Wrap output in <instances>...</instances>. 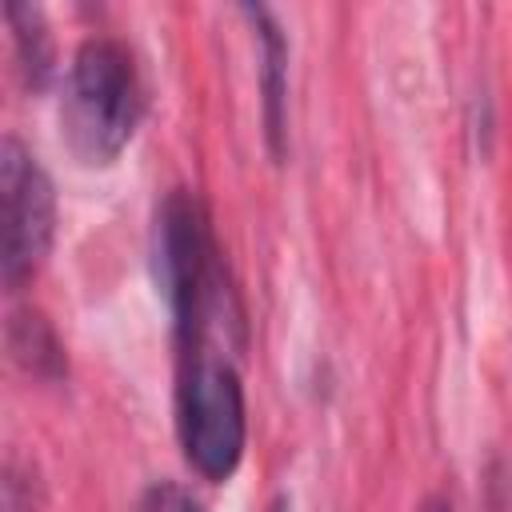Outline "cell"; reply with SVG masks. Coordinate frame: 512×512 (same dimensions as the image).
I'll return each mask as SVG.
<instances>
[{
  "label": "cell",
  "instance_id": "3957f363",
  "mask_svg": "<svg viewBox=\"0 0 512 512\" xmlns=\"http://www.w3.org/2000/svg\"><path fill=\"white\" fill-rule=\"evenodd\" d=\"M176 436L184 460L204 480L220 484L240 468L248 440V408L240 372L228 356L204 348L184 352L176 384Z\"/></svg>",
  "mask_w": 512,
  "mask_h": 512
},
{
  "label": "cell",
  "instance_id": "30bf717a",
  "mask_svg": "<svg viewBox=\"0 0 512 512\" xmlns=\"http://www.w3.org/2000/svg\"><path fill=\"white\" fill-rule=\"evenodd\" d=\"M268 512H292V504H288V500H284V496H276V500H272V504H268Z\"/></svg>",
  "mask_w": 512,
  "mask_h": 512
},
{
  "label": "cell",
  "instance_id": "277c9868",
  "mask_svg": "<svg viewBox=\"0 0 512 512\" xmlns=\"http://www.w3.org/2000/svg\"><path fill=\"white\" fill-rule=\"evenodd\" d=\"M0 220H4V260H0L4 284L16 292L40 272L56 236L52 180L16 136H4L0 144Z\"/></svg>",
  "mask_w": 512,
  "mask_h": 512
},
{
  "label": "cell",
  "instance_id": "7a4b0ae2",
  "mask_svg": "<svg viewBox=\"0 0 512 512\" xmlns=\"http://www.w3.org/2000/svg\"><path fill=\"white\" fill-rule=\"evenodd\" d=\"M152 264H156V284L172 308L184 352L204 348L208 332H224L228 324L224 268H220V252H216L204 204L188 188H172L156 212Z\"/></svg>",
  "mask_w": 512,
  "mask_h": 512
},
{
  "label": "cell",
  "instance_id": "5b68a950",
  "mask_svg": "<svg viewBox=\"0 0 512 512\" xmlns=\"http://www.w3.org/2000/svg\"><path fill=\"white\" fill-rule=\"evenodd\" d=\"M252 16L256 36H260V88H264V132L272 156H284V96H288V44L280 36V24L268 8H244Z\"/></svg>",
  "mask_w": 512,
  "mask_h": 512
},
{
  "label": "cell",
  "instance_id": "9c48e42d",
  "mask_svg": "<svg viewBox=\"0 0 512 512\" xmlns=\"http://www.w3.org/2000/svg\"><path fill=\"white\" fill-rule=\"evenodd\" d=\"M4 508H8V512H24V508H20V484H16V480H8V488H4Z\"/></svg>",
  "mask_w": 512,
  "mask_h": 512
},
{
  "label": "cell",
  "instance_id": "8fae6325",
  "mask_svg": "<svg viewBox=\"0 0 512 512\" xmlns=\"http://www.w3.org/2000/svg\"><path fill=\"white\" fill-rule=\"evenodd\" d=\"M428 512H440V508H428Z\"/></svg>",
  "mask_w": 512,
  "mask_h": 512
},
{
  "label": "cell",
  "instance_id": "8992f818",
  "mask_svg": "<svg viewBox=\"0 0 512 512\" xmlns=\"http://www.w3.org/2000/svg\"><path fill=\"white\" fill-rule=\"evenodd\" d=\"M4 20L12 28V40H16V60H20V72L32 88H40L52 72V36H48V24H44V12L36 4H4Z\"/></svg>",
  "mask_w": 512,
  "mask_h": 512
},
{
  "label": "cell",
  "instance_id": "6da1fadb",
  "mask_svg": "<svg viewBox=\"0 0 512 512\" xmlns=\"http://www.w3.org/2000/svg\"><path fill=\"white\" fill-rule=\"evenodd\" d=\"M144 116V84L132 52L112 36H92L72 52L64 100H60V136L68 152L88 164H112L136 136Z\"/></svg>",
  "mask_w": 512,
  "mask_h": 512
},
{
  "label": "cell",
  "instance_id": "ba28073f",
  "mask_svg": "<svg viewBox=\"0 0 512 512\" xmlns=\"http://www.w3.org/2000/svg\"><path fill=\"white\" fill-rule=\"evenodd\" d=\"M144 512H200V504L180 484H156L144 500Z\"/></svg>",
  "mask_w": 512,
  "mask_h": 512
},
{
  "label": "cell",
  "instance_id": "52a82bcc",
  "mask_svg": "<svg viewBox=\"0 0 512 512\" xmlns=\"http://www.w3.org/2000/svg\"><path fill=\"white\" fill-rule=\"evenodd\" d=\"M8 344H12V356L28 372H56L60 368V344L52 340V332L44 328V320L32 316V312H16L12 316Z\"/></svg>",
  "mask_w": 512,
  "mask_h": 512
}]
</instances>
